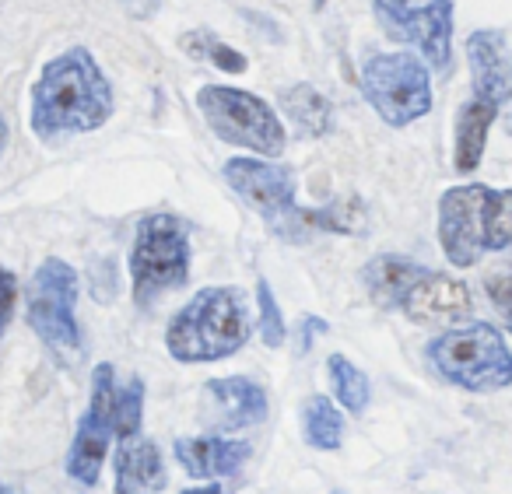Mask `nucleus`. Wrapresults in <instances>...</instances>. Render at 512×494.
<instances>
[{
  "instance_id": "f257e3e1",
  "label": "nucleus",
  "mask_w": 512,
  "mask_h": 494,
  "mask_svg": "<svg viewBox=\"0 0 512 494\" xmlns=\"http://www.w3.org/2000/svg\"><path fill=\"white\" fill-rule=\"evenodd\" d=\"M116 109V95L106 71L88 46H67L39 71L29 92V127L39 141L92 134L106 127Z\"/></svg>"
},
{
  "instance_id": "f03ea898",
  "label": "nucleus",
  "mask_w": 512,
  "mask_h": 494,
  "mask_svg": "<svg viewBox=\"0 0 512 494\" xmlns=\"http://www.w3.org/2000/svg\"><path fill=\"white\" fill-rule=\"evenodd\" d=\"M221 176L285 242H309L313 235H355L365 228V207L355 197L334 200L327 207H299L295 172L271 158H228Z\"/></svg>"
},
{
  "instance_id": "7ed1b4c3",
  "label": "nucleus",
  "mask_w": 512,
  "mask_h": 494,
  "mask_svg": "<svg viewBox=\"0 0 512 494\" xmlns=\"http://www.w3.org/2000/svg\"><path fill=\"white\" fill-rule=\"evenodd\" d=\"M249 333H253V316L246 291L235 284H214L197 291L172 316L165 330V351L179 365H207L242 351Z\"/></svg>"
},
{
  "instance_id": "20e7f679",
  "label": "nucleus",
  "mask_w": 512,
  "mask_h": 494,
  "mask_svg": "<svg viewBox=\"0 0 512 494\" xmlns=\"http://www.w3.org/2000/svg\"><path fill=\"white\" fill-rule=\"evenodd\" d=\"M439 246L456 270L474 267L488 253L512 249V190L463 183L442 193Z\"/></svg>"
},
{
  "instance_id": "39448f33",
  "label": "nucleus",
  "mask_w": 512,
  "mask_h": 494,
  "mask_svg": "<svg viewBox=\"0 0 512 494\" xmlns=\"http://www.w3.org/2000/svg\"><path fill=\"white\" fill-rule=\"evenodd\" d=\"M432 368L467 393H498L512 382V351L502 330L488 323H467L439 333L428 344Z\"/></svg>"
},
{
  "instance_id": "423d86ee",
  "label": "nucleus",
  "mask_w": 512,
  "mask_h": 494,
  "mask_svg": "<svg viewBox=\"0 0 512 494\" xmlns=\"http://www.w3.org/2000/svg\"><path fill=\"white\" fill-rule=\"evenodd\" d=\"M190 281V228L179 214H144L130 246V288L137 305H151L162 291Z\"/></svg>"
},
{
  "instance_id": "0eeeda50",
  "label": "nucleus",
  "mask_w": 512,
  "mask_h": 494,
  "mask_svg": "<svg viewBox=\"0 0 512 494\" xmlns=\"http://www.w3.org/2000/svg\"><path fill=\"white\" fill-rule=\"evenodd\" d=\"M197 109L218 141L246 148L260 158L285 155V123L278 120L271 102L260 95L232 85H204L197 92Z\"/></svg>"
},
{
  "instance_id": "6e6552de",
  "label": "nucleus",
  "mask_w": 512,
  "mask_h": 494,
  "mask_svg": "<svg viewBox=\"0 0 512 494\" xmlns=\"http://www.w3.org/2000/svg\"><path fill=\"white\" fill-rule=\"evenodd\" d=\"M362 95L386 127H411L432 113V78L428 64L407 50L365 53L358 71Z\"/></svg>"
},
{
  "instance_id": "1a4fd4ad",
  "label": "nucleus",
  "mask_w": 512,
  "mask_h": 494,
  "mask_svg": "<svg viewBox=\"0 0 512 494\" xmlns=\"http://www.w3.org/2000/svg\"><path fill=\"white\" fill-rule=\"evenodd\" d=\"M74 305H78V270L60 256H46L29 281V326L50 347L53 358L67 365H74L85 351Z\"/></svg>"
},
{
  "instance_id": "9d476101",
  "label": "nucleus",
  "mask_w": 512,
  "mask_h": 494,
  "mask_svg": "<svg viewBox=\"0 0 512 494\" xmlns=\"http://www.w3.org/2000/svg\"><path fill=\"white\" fill-rule=\"evenodd\" d=\"M376 22L393 43H407L421 53L432 71L453 67V0H372Z\"/></svg>"
},
{
  "instance_id": "9b49d317",
  "label": "nucleus",
  "mask_w": 512,
  "mask_h": 494,
  "mask_svg": "<svg viewBox=\"0 0 512 494\" xmlns=\"http://www.w3.org/2000/svg\"><path fill=\"white\" fill-rule=\"evenodd\" d=\"M99 424H106L109 435L130 438L141 435V421H144V382L130 379L120 382L116 379V368L109 361L92 368V400H88V410Z\"/></svg>"
},
{
  "instance_id": "f8f14e48",
  "label": "nucleus",
  "mask_w": 512,
  "mask_h": 494,
  "mask_svg": "<svg viewBox=\"0 0 512 494\" xmlns=\"http://www.w3.org/2000/svg\"><path fill=\"white\" fill-rule=\"evenodd\" d=\"M467 67L474 99L505 109L512 102V53L505 32L477 29L467 36Z\"/></svg>"
},
{
  "instance_id": "ddd939ff",
  "label": "nucleus",
  "mask_w": 512,
  "mask_h": 494,
  "mask_svg": "<svg viewBox=\"0 0 512 494\" xmlns=\"http://www.w3.org/2000/svg\"><path fill=\"white\" fill-rule=\"evenodd\" d=\"M400 312L418 326H453L474 312V298H470V288L463 281L428 270L411 288V295L404 298Z\"/></svg>"
},
{
  "instance_id": "4468645a",
  "label": "nucleus",
  "mask_w": 512,
  "mask_h": 494,
  "mask_svg": "<svg viewBox=\"0 0 512 494\" xmlns=\"http://www.w3.org/2000/svg\"><path fill=\"white\" fill-rule=\"evenodd\" d=\"M176 452V463L183 466L190 477L197 480H221V477H232L239 473V466H246V459L253 456V445L249 442H235V438H176L172 445Z\"/></svg>"
},
{
  "instance_id": "2eb2a0df",
  "label": "nucleus",
  "mask_w": 512,
  "mask_h": 494,
  "mask_svg": "<svg viewBox=\"0 0 512 494\" xmlns=\"http://www.w3.org/2000/svg\"><path fill=\"white\" fill-rule=\"evenodd\" d=\"M116 494H158L165 487V459L151 438H130L116 449Z\"/></svg>"
},
{
  "instance_id": "dca6fc26",
  "label": "nucleus",
  "mask_w": 512,
  "mask_h": 494,
  "mask_svg": "<svg viewBox=\"0 0 512 494\" xmlns=\"http://www.w3.org/2000/svg\"><path fill=\"white\" fill-rule=\"evenodd\" d=\"M207 396L214 400V407L221 410L218 424L221 428H249L260 424L267 417V389L260 382L246 379V375H228V379H211L207 382Z\"/></svg>"
},
{
  "instance_id": "f3484780",
  "label": "nucleus",
  "mask_w": 512,
  "mask_h": 494,
  "mask_svg": "<svg viewBox=\"0 0 512 494\" xmlns=\"http://www.w3.org/2000/svg\"><path fill=\"white\" fill-rule=\"evenodd\" d=\"M502 116V109L491 106V102H481L470 95L460 109H456V123H453V169L460 176H470V172L481 165L484 148H488V134L495 127V120Z\"/></svg>"
},
{
  "instance_id": "a211bd4d",
  "label": "nucleus",
  "mask_w": 512,
  "mask_h": 494,
  "mask_svg": "<svg viewBox=\"0 0 512 494\" xmlns=\"http://www.w3.org/2000/svg\"><path fill=\"white\" fill-rule=\"evenodd\" d=\"M428 274V267H421L411 256H397V253H383L376 260L365 263V288L376 298V305L383 309H400L404 298L411 295V288Z\"/></svg>"
},
{
  "instance_id": "6ab92c4d",
  "label": "nucleus",
  "mask_w": 512,
  "mask_h": 494,
  "mask_svg": "<svg viewBox=\"0 0 512 494\" xmlns=\"http://www.w3.org/2000/svg\"><path fill=\"white\" fill-rule=\"evenodd\" d=\"M281 109H285L288 123L299 130L302 137H330L334 134V102L313 85H292L281 92Z\"/></svg>"
},
{
  "instance_id": "aec40b11",
  "label": "nucleus",
  "mask_w": 512,
  "mask_h": 494,
  "mask_svg": "<svg viewBox=\"0 0 512 494\" xmlns=\"http://www.w3.org/2000/svg\"><path fill=\"white\" fill-rule=\"evenodd\" d=\"M109 438H113L109 428H102L92 414H85L78 421L71 452H67V473H71L78 484H85V487L99 484L102 463H106V452H109Z\"/></svg>"
},
{
  "instance_id": "412c9836",
  "label": "nucleus",
  "mask_w": 512,
  "mask_h": 494,
  "mask_svg": "<svg viewBox=\"0 0 512 494\" xmlns=\"http://www.w3.org/2000/svg\"><path fill=\"white\" fill-rule=\"evenodd\" d=\"M302 431H306V442L320 452H334L344 442V417L337 410L334 400L327 396H309L302 403Z\"/></svg>"
},
{
  "instance_id": "4be33fe9",
  "label": "nucleus",
  "mask_w": 512,
  "mask_h": 494,
  "mask_svg": "<svg viewBox=\"0 0 512 494\" xmlns=\"http://www.w3.org/2000/svg\"><path fill=\"white\" fill-rule=\"evenodd\" d=\"M179 50L190 60H200V64H211L214 71L221 74H246L249 60L242 57L239 50H232L228 43H221L211 29H186L179 36Z\"/></svg>"
},
{
  "instance_id": "5701e85b",
  "label": "nucleus",
  "mask_w": 512,
  "mask_h": 494,
  "mask_svg": "<svg viewBox=\"0 0 512 494\" xmlns=\"http://www.w3.org/2000/svg\"><path fill=\"white\" fill-rule=\"evenodd\" d=\"M327 375H330V389H334L337 403H341L344 410L362 414V410L369 407V396H372L369 375H365L348 354H330Z\"/></svg>"
},
{
  "instance_id": "b1692460",
  "label": "nucleus",
  "mask_w": 512,
  "mask_h": 494,
  "mask_svg": "<svg viewBox=\"0 0 512 494\" xmlns=\"http://www.w3.org/2000/svg\"><path fill=\"white\" fill-rule=\"evenodd\" d=\"M256 333L264 340L267 347H281L288 337V326H285V312H281L278 298H274V288L267 277L256 281Z\"/></svg>"
},
{
  "instance_id": "393cba45",
  "label": "nucleus",
  "mask_w": 512,
  "mask_h": 494,
  "mask_svg": "<svg viewBox=\"0 0 512 494\" xmlns=\"http://www.w3.org/2000/svg\"><path fill=\"white\" fill-rule=\"evenodd\" d=\"M15 302H18V277L15 270L0 267V340H4L11 319H15Z\"/></svg>"
},
{
  "instance_id": "a878e982",
  "label": "nucleus",
  "mask_w": 512,
  "mask_h": 494,
  "mask_svg": "<svg viewBox=\"0 0 512 494\" xmlns=\"http://www.w3.org/2000/svg\"><path fill=\"white\" fill-rule=\"evenodd\" d=\"M488 295H491V302L498 305V312L505 316V323H509V330H512V270H498V274H491L488 277Z\"/></svg>"
},
{
  "instance_id": "bb28decb",
  "label": "nucleus",
  "mask_w": 512,
  "mask_h": 494,
  "mask_svg": "<svg viewBox=\"0 0 512 494\" xmlns=\"http://www.w3.org/2000/svg\"><path fill=\"white\" fill-rule=\"evenodd\" d=\"M320 333H327V319H320V316H306L302 319V351H309L313 347V340L320 337Z\"/></svg>"
},
{
  "instance_id": "cd10ccee",
  "label": "nucleus",
  "mask_w": 512,
  "mask_h": 494,
  "mask_svg": "<svg viewBox=\"0 0 512 494\" xmlns=\"http://www.w3.org/2000/svg\"><path fill=\"white\" fill-rule=\"evenodd\" d=\"M183 494H221V487L218 484H204V487H190V491H183Z\"/></svg>"
},
{
  "instance_id": "c85d7f7f",
  "label": "nucleus",
  "mask_w": 512,
  "mask_h": 494,
  "mask_svg": "<svg viewBox=\"0 0 512 494\" xmlns=\"http://www.w3.org/2000/svg\"><path fill=\"white\" fill-rule=\"evenodd\" d=\"M4 148H8V120L0 116V155H4Z\"/></svg>"
},
{
  "instance_id": "c756f323",
  "label": "nucleus",
  "mask_w": 512,
  "mask_h": 494,
  "mask_svg": "<svg viewBox=\"0 0 512 494\" xmlns=\"http://www.w3.org/2000/svg\"><path fill=\"white\" fill-rule=\"evenodd\" d=\"M505 127H509V134H512V106L505 109Z\"/></svg>"
},
{
  "instance_id": "7c9ffc66",
  "label": "nucleus",
  "mask_w": 512,
  "mask_h": 494,
  "mask_svg": "<svg viewBox=\"0 0 512 494\" xmlns=\"http://www.w3.org/2000/svg\"><path fill=\"white\" fill-rule=\"evenodd\" d=\"M0 494H18L15 487H8V484H0Z\"/></svg>"
},
{
  "instance_id": "2f4dec72",
  "label": "nucleus",
  "mask_w": 512,
  "mask_h": 494,
  "mask_svg": "<svg viewBox=\"0 0 512 494\" xmlns=\"http://www.w3.org/2000/svg\"><path fill=\"white\" fill-rule=\"evenodd\" d=\"M330 494H344V491H330Z\"/></svg>"
}]
</instances>
